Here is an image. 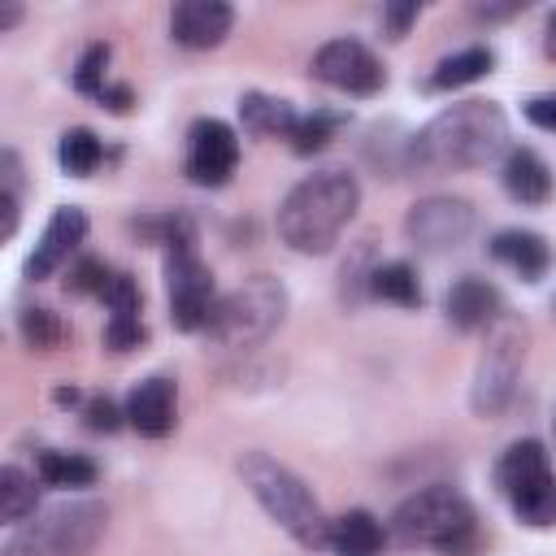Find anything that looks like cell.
<instances>
[{
    "label": "cell",
    "instance_id": "12",
    "mask_svg": "<svg viewBox=\"0 0 556 556\" xmlns=\"http://www.w3.org/2000/svg\"><path fill=\"white\" fill-rule=\"evenodd\" d=\"M239 165V139L226 122L217 117H200L191 126V143H187V174L200 187H222Z\"/></svg>",
    "mask_w": 556,
    "mask_h": 556
},
{
    "label": "cell",
    "instance_id": "32",
    "mask_svg": "<svg viewBox=\"0 0 556 556\" xmlns=\"http://www.w3.org/2000/svg\"><path fill=\"white\" fill-rule=\"evenodd\" d=\"M122 417H126V413H117L113 400H91V404H87V426H91V430H117Z\"/></svg>",
    "mask_w": 556,
    "mask_h": 556
},
{
    "label": "cell",
    "instance_id": "26",
    "mask_svg": "<svg viewBox=\"0 0 556 556\" xmlns=\"http://www.w3.org/2000/svg\"><path fill=\"white\" fill-rule=\"evenodd\" d=\"M339 122H343L339 113H308V117H300V122H295V130H291V148H295L300 156L321 152V148L330 143V135H334V126H339Z\"/></svg>",
    "mask_w": 556,
    "mask_h": 556
},
{
    "label": "cell",
    "instance_id": "3",
    "mask_svg": "<svg viewBox=\"0 0 556 556\" xmlns=\"http://www.w3.org/2000/svg\"><path fill=\"white\" fill-rule=\"evenodd\" d=\"M391 530H395V543L404 547H434L443 556H469L478 539V517L460 491L426 486L395 508Z\"/></svg>",
    "mask_w": 556,
    "mask_h": 556
},
{
    "label": "cell",
    "instance_id": "7",
    "mask_svg": "<svg viewBox=\"0 0 556 556\" xmlns=\"http://www.w3.org/2000/svg\"><path fill=\"white\" fill-rule=\"evenodd\" d=\"M100 534H104V508L91 500H78V504H61L43 521L26 526L4 547V556H87Z\"/></svg>",
    "mask_w": 556,
    "mask_h": 556
},
{
    "label": "cell",
    "instance_id": "13",
    "mask_svg": "<svg viewBox=\"0 0 556 556\" xmlns=\"http://www.w3.org/2000/svg\"><path fill=\"white\" fill-rule=\"evenodd\" d=\"M235 9L222 0H182L169 13V35L182 48H217L230 35Z\"/></svg>",
    "mask_w": 556,
    "mask_h": 556
},
{
    "label": "cell",
    "instance_id": "4",
    "mask_svg": "<svg viewBox=\"0 0 556 556\" xmlns=\"http://www.w3.org/2000/svg\"><path fill=\"white\" fill-rule=\"evenodd\" d=\"M239 473H243L248 491L256 495V504H261L295 543H304V547H326L330 521L321 517L313 491H308L287 465H278V460L265 456V452H248V456L239 460Z\"/></svg>",
    "mask_w": 556,
    "mask_h": 556
},
{
    "label": "cell",
    "instance_id": "11",
    "mask_svg": "<svg viewBox=\"0 0 556 556\" xmlns=\"http://www.w3.org/2000/svg\"><path fill=\"white\" fill-rule=\"evenodd\" d=\"M469 230H473V208L452 195H430V200L413 204V213L404 217V235L421 252H447V248L465 243Z\"/></svg>",
    "mask_w": 556,
    "mask_h": 556
},
{
    "label": "cell",
    "instance_id": "34",
    "mask_svg": "<svg viewBox=\"0 0 556 556\" xmlns=\"http://www.w3.org/2000/svg\"><path fill=\"white\" fill-rule=\"evenodd\" d=\"M382 22H387L391 39H400L408 30V22H417V4H387L382 9Z\"/></svg>",
    "mask_w": 556,
    "mask_h": 556
},
{
    "label": "cell",
    "instance_id": "8",
    "mask_svg": "<svg viewBox=\"0 0 556 556\" xmlns=\"http://www.w3.org/2000/svg\"><path fill=\"white\" fill-rule=\"evenodd\" d=\"M165 291H169V317H174L178 330H208L213 326V313H217L213 274L204 269L195 248L169 252V261H165Z\"/></svg>",
    "mask_w": 556,
    "mask_h": 556
},
{
    "label": "cell",
    "instance_id": "36",
    "mask_svg": "<svg viewBox=\"0 0 556 556\" xmlns=\"http://www.w3.org/2000/svg\"><path fill=\"white\" fill-rule=\"evenodd\" d=\"M543 52H547V56L556 61V13L547 17V35H543Z\"/></svg>",
    "mask_w": 556,
    "mask_h": 556
},
{
    "label": "cell",
    "instance_id": "15",
    "mask_svg": "<svg viewBox=\"0 0 556 556\" xmlns=\"http://www.w3.org/2000/svg\"><path fill=\"white\" fill-rule=\"evenodd\" d=\"M500 308H504L500 291L486 278H473V274H465L460 282H452L447 295H443V313L460 330H486V326H495L500 321Z\"/></svg>",
    "mask_w": 556,
    "mask_h": 556
},
{
    "label": "cell",
    "instance_id": "16",
    "mask_svg": "<svg viewBox=\"0 0 556 556\" xmlns=\"http://www.w3.org/2000/svg\"><path fill=\"white\" fill-rule=\"evenodd\" d=\"M126 421L139 434H148V439H165L174 430V421H178V391H174V382L169 378L139 382L130 391V400H126Z\"/></svg>",
    "mask_w": 556,
    "mask_h": 556
},
{
    "label": "cell",
    "instance_id": "14",
    "mask_svg": "<svg viewBox=\"0 0 556 556\" xmlns=\"http://www.w3.org/2000/svg\"><path fill=\"white\" fill-rule=\"evenodd\" d=\"M83 235H87V213L74 204H61L52 213V222L43 226V239L35 243L30 261H26V278H48L52 269H61L74 256V248L83 243Z\"/></svg>",
    "mask_w": 556,
    "mask_h": 556
},
{
    "label": "cell",
    "instance_id": "22",
    "mask_svg": "<svg viewBox=\"0 0 556 556\" xmlns=\"http://www.w3.org/2000/svg\"><path fill=\"white\" fill-rule=\"evenodd\" d=\"M39 478L48 486H91L100 478L96 460L78 456V452H43L39 456Z\"/></svg>",
    "mask_w": 556,
    "mask_h": 556
},
{
    "label": "cell",
    "instance_id": "17",
    "mask_svg": "<svg viewBox=\"0 0 556 556\" xmlns=\"http://www.w3.org/2000/svg\"><path fill=\"white\" fill-rule=\"evenodd\" d=\"M504 191L521 204H543L552 195V169L534 148H508L504 156Z\"/></svg>",
    "mask_w": 556,
    "mask_h": 556
},
{
    "label": "cell",
    "instance_id": "37",
    "mask_svg": "<svg viewBox=\"0 0 556 556\" xmlns=\"http://www.w3.org/2000/svg\"><path fill=\"white\" fill-rule=\"evenodd\" d=\"M17 17H22V9H17V4H4V13H0V30H9Z\"/></svg>",
    "mask_w": 556,
    "mask_h": 556
},
{
    "label": "cell",
    "instance_id": "20",
    "mask_svg": "<svg viewBox=\"0 0 556 556\" xmlns=\"http://www.w3.org/2000/svg\"><path fill=\"white\" fill-rule=\"evenodd\" d=\"M239 117H243L248 135H287V139H291V130L300 122L287 100H274V96H261V91L239 100Z\"/></svg>",
    "mask_w": 556,
    "mask_h": 556
},
{
    "label": "cell",
    "instance_id": "24",
    "mask_svg": "<svg viewBox=\"0 0 556 556\" xmlns=\"http://www.w3.org/2000/svg\"><path fill=\"white\" fill-rule=\"evenodd\" d=\"M35 513V478H26L17 465L0 469V517L9 526H22Z\"/></svg>",
    "mask_w": 556,
    "mask_h": 556
},
{
    "label": "cell",
    "instance_id": "35",
    "mask_svg": "<svg viewBox=\"0 0 556 556\" xmlns=\"http://www.w3.org/2000/svg\"><path fill=\"white\" fill-rule=\"evenodd\" d=\"M100 100H104L113 113H126V109H130V91H126V87H104Z\"/></svg>",
    "mask_w": 556,
    "mask_h": 556
},
{
    "label": "cell",
    "instance_id": "6",
    "mask_svg": "<svg viewBox=\"0 0 556 556\" xmlns=\"http://www.w3.org/2000/svg\"><path fill=\"white\" fill-rule=\"evenodd\" d=\"M287 313V291L282 282L256 274L248 278L243 287H235L230 295L217 300V313H213V326L208 334L230 343V348H248V343H261L274 334V326L282 321Z\"/></svg>",
    "mask_w": 556,
    "mask_h": 556
},
{
    "label": "cell",
    "instance_id": "25",
    "mask_svg": "<svg viewBox=\"0 0 556 556\" xmlns=\"http://www.w3.org/2000/svg\"><path fill=\"white\" fill-rule=\"evenodd\" d=\"M56 156H61V165L74 174V178H87V174H96V165H100V156H104V148H100V139L91 135V130H65L61 135V148H56Z\"/></svg>",
    "mask_w": 556,
    "mask_h": 556
},
{
    "label": "cell",
    "instance_id": "1",
    "mask_svg": "<svg viewBox=\"0 0 556 556\" xmlns=\"http://www.w3.org/2000/svg\"><path fill=\"white\" fill-rule=\"evenodd\" d=\"M508 148V117L491 100H460L408 139V165L421 174H456L491 165Z\"/></svg>",
    "mask_w": 556,
    "mask_h": 556
},
{
    "label": "cell",
    "instance_id": "19",
    "mask_svg": "<svg viewBox=\"0 0 556 556\" xmlns=\"http://www.w3.org/2000/svg\"><path fill=\"white\" fill-rule=\"evenodd\" d=\"M326 547H330L334 556H378V552H382V526H378L374 513L352 508V513H343V517L330 521Z\"/></svg>",
    "mask_w": 556,
    "mask_h": 556
},
{
    "label": "cell",
    "instance_id": "18",
    "mask_svg": "<svg viewBox=\"0 0 556 556\" xmlns=\"http://www.w3.org/2000/svg\"><path fill=\"white\" fill-rule=\"evenodd\" d=\"M491 256L504 261L508 269H517V274L530 278V282L543 278L547 265H552V248H547V239L534 235V230H500V235L491 239Z\"/></svg>",
    "mask_w": 556,
    "mask_h": 556
},
{
    "label": "cell",
    "instance_id": "9",
    "mask_svg": "<svg viewBox=\"0 0 556 556\" xmlns=\"http://www.w3.org/2000/svg\"><path fill=\"white\" fill-rule=\"evenodd\" d=\"M521 352H526L521 330L513 321H504L491 334V343L478 361V374H473V408L482 417L504 413V404L513 400V387H517V374H521Z\"/></svg>",
    "mask_w": 556,
    "mask_h": 556
},
{
    "label": "cell",
    "instance_id": "27",
    "mask_svg": "<svg viewBox=\"0 0 556 556\" xmlns=\"http://www.w3.org/2000/svg\"><path fill=\"white\" fill-rule=\"evenodd\" d=\"M104 65H109V48L104 43H91L87 52H83V61H78V74H74V87L83 91V96H104Z\"/></svg>",
    "mask_w": 556,
    "mask_h": 556
},
{
    "label": "cell",
    "instance_id": "10",
    "mask_svg": "<svg viewBox=\"0 0 556 556\" xmlns=\"http://www.w3.org/2000/svg\"><path fill=\"white\" fill-rule=\"evenodd\" d=\"M313 74L326 87L348 91V96H374L387 83L382 61L361 39H330V43H321L317 56H313Z\"/></svg>",
    "mask_w": 556,
    "mask_h": 556
},
{
    "label": "cell",
    "instance_id": "30",
    "mask_svg": "<svg viewBox=\"0 0 556 556\" xmlns=\"http://www.w3.org/2000/svg\"><path fill=\"white\" fill-rule=\"evenodd\" d=\"M100 300L109 304V317H139V287L130 274H113Z\"/></svg>",
    "mask_w": 556,
    "mask_h": 556
},
{
    "label": "cell",
    "instance_id": "21",
    "mask_svg": "<svg viewBox=\"0 0 556 556\" xmlns=\"http://www.w3.org/2000/svg\"><path fill=\"white\" fill-rule=\"evenodd\" d=\"M495 56L491 48H465L456 56H443L430 74V91H452V87H465V83H478L482 74H491Z\"/></svg>",
    "mask_w": 556,
    "mask_h": 556
},
{
    "label": "cell",
    "instance_id": "31",
    "mask_svg": "<svg viewBox=\"0 0 556 556\" xmlns=\"http://www.w3.org/2000/svg\"><path fill=\"white\" fill-rule=\"evenodd\" d=\"M104 343L117 348V352L139 348V343H143V326H139V317H109V326H104Z\"/></svg>",
    "mask_w": 556,
    "mask_h": 556
},
{
    "label": "cell",
    "instance_id": "5",
    "mask_svg": "<svg viewBox=\"0 0 556 556\" xmlns=\"http://www.w3.org/2000/svg\"><path fill=\"white\" fill-rule=\"evenodd\" d=\"M495 482H500L508 508L526 526H552L556 521V473H552L543 443H534V439L513 443L495 465Z\"/></svg>",
    "mask_w": 556,
    "mask_h": 556
},
{
    "label": "cell",
    "instance_id": "23",
    "mask_svg": "<svg viewBox=\"0 0 556 556\" xmlns=\"http://www.w3.org/2000/svg\"><path fill=\"white\" fill-rule=\"evenodd\" d=\"M369 287H374V295H382V300H391V304H404V308L421 304L417 274H413V265H404V261L378 265V269L369 274Z\"/></svg>",
    "mask_w": 556,
    "mask_h": 556
},
{
    "label": "cell",
    "instance_id": "2",
    "mask_svg": "<svg viewBox=\"0 0 556 556\" xmlns=\"http://www.w3.org/2000/svg\"><path fill=\"white\" fill-rule=\"evenodd\" d=\"M361 204V187L352 174L343 169H321L308 174L304 182H295L278 208V235L282 243H291L295 252H330L334 239L343 235V226L356 217Z\"/></svg>",
    "mask_w": 556,
    "mask_h": 556
},
{
    "label": "cell",
    "instance_id": "29",
    "mask_svg": "<svg viewBox=\"0 0 556 556\" xmlns=\"http://www.w3.org/2000/svg\"><path fill=\"white\" fill-rule=\"evenodd\" d=\"M109 265L104 261H96V256H83L74 269H70V278H65V287L70 291H78V295H104V287H109Z\"/></svg>",
    "mask_w": 556,
    "mask_h": 556
},
{
    "label": "cell",
    "instance_id": "28",
    "mask_svg": "<svg viewBox=\"0 0 556 556\" xmlns=\"http://www.w3.org/2000/svg\"><path fill=\"white\" fill-rule=\"evenodd\" d=\"M22 339L30 343V348H56L61 343V321L48 313V308H26L22 313Z\"/></svg>",
    "mask_w": 556,
    "mask_h": 556
},
{
    "label": "cell",
    "instance_id": "33",
    "mask_svg": "<svg viewBox=\"0 0 556 556\" xmlns=\"http://www.w3.org/2000/svg\"><path fill=\"white\" fill-rule=\"evenodd\" d=\"M526 117H530L534 126H543V130H556V91L526 100Z\"/></svg>",
    "mask_w": 556,
    "mask_h": 556
}]
</instances>
